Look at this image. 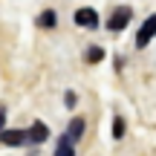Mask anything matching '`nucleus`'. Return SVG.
Listing matches in <instances>:
<instances>
[{
    "label": "nucleus",
    "instance_id": "0eeeda50",
    "mask_svg": "<svg viewBox=\"0 0 156 156\" xmlns=\"http://www.w3.org/2000/svg\"><path fill=\"white\" fill-rule=\"evenodd\" d=\"M55 23H58L55 9H46V12H41V15H38V26H55Z\"/></svg>",
    "mask_w": 156,
    "mask_h": 156
},
{
    "label": "nucleus",
    "instance_id": "39448f33",
    "mask_svg": "<svg viewBox=\"0 0 156 156\" xmlns=\"http://www.w3.org/2000/svg\"><path fill=\"white\" fill-rule=\"evenodd\" d=\"M46 136H49V130H46L44 122H35L32 130L26 133V142H32V145H41V142H46Z\"/></svg>",
    "mask_w": 156,
    "mask_h": 156
},
{
    "label": "nucleus",
    "instance_id": "6e6552de",
    "mask_svg": "<svg viewBox=\"0 0 156 156\" xmlns=\"http://www.w3.org/2000/svg\"><path fill=\"white\" fill-rule=\"evenodd\" d=\"M101 58H104V49H101V46H90L87 49V61L90 64H98Z\"/></svg>",
    "mask_w": 156,
    "mask_h": 156
},
{
    "label": "nucleus",
    "instance_id": "9b49d317",
    "mask_svg": "<svg viewBox=\"0 0 156 156\" xmlns=\"http://www.w3.org/2000/svg\"><path fill=\"white\" fill-rule=\"evenodd\" d=\"M64 101H67V107H73V104H75V95H73V93H67V95H64Z\"/></svg>",
    "mask_w": 156,
    "mask_h": 156
},
{
    "label": "nucleus",
    "instance_id": "9d476101",
    "mask_svg": "<svg viewBox=\"0 0 156 156\" xmlns=\"http://www.w3.org/2000/svg\"><path fill=\"white\" fill-rule=\"evenodd\" d=\"M113 136H116V139H122V136H124V122H122V119H113Z\"/></svg>",
    "mask_w": 156,
    "mask_h": 156
},
{
    "label": "nucleus",
    "instance_id": "423d86ee",
    "mask_svg": "<svg viewBox=\"0 0 156 156\" xmlns=\"http://www.w3.org/2000/svg\"><path fill=\"white\" fill-rule=\"evenodd\" d=\"M81 133H84V119H73L64 136H67L69 142H78V139H81Z\"/></svg>",
    "mask_w": 156,
    "mask_h": 156
},
{
    "label": "nucleus",
    "instance_id": "7ed1b4c3",
    "mask_svg": "<svg viewBox=\"0 0 156 156\" xmlns=\"http://www.w3.org/2000/svg\"><path fill=\"white\" fill-rule=\"evenodd\" d=\"M153 35H156V15H151L145 23H142L139 35H136V46H147L153 41Z\"/></svg>",
    "mask_w": 156,
    "mask_h": 156
},
{
    "label": "nucleus",
    "instance_id": "f03ea898",
    "mask_svg": "<svg viewBox=\"0 0 156 156\" xmlns=\"http://www.w3.org/2000/svg\"><path fill=\"white\" fill-rule=\"evenodd\" d=\"M73 20L78 23V26H84V29H98V12L90 9V6H84V9H78L73 15Z\"/></svg>",
    "mask_w": 156,
    "mask_h": 156
},
{
    "label": "nucleus",
    "instance_id": "1a4fd4ad",
    "mask_svg": "<svg viewBox=\"0 0 156 156\" xmlns=\"http://www.w3.org/2000/svg\"><path fill=\"white\" fill-rule=\"evenodd\" d=\"M58 153H61V156H69V153H73V142H69L67 136L58 142Z\"/></svg>",
    "mask_w": 156,
    "mask_h": 156
},
{
    "label": "nucleus",
    "instance_id": "20e7f679",
    "mask_svg": "<svg viewBox=\"0 0 156 156\" xmlns=\"http://www.w3.org/2000/svg\"><path fill=\"white\" fill-rule=\"evenodd\" d=\"M0 142L3 145H9V147H17V145H23L26 142V130H0Z\"/></svg>",
    "mask_w": 156,
    "mask_h": 156
},
{
    "label": "nucleus",
    "instance_id": "f257e3e1",
    "mask_svg": "<svg viewBox=\"0 0 156 156\" xmlns=\"http://www.w3.org/2000/svg\"><path fill=\"white\" fill-rule=\"evenodd\" d=\"M130 17H133V9H130V6H122V9H116L110 15V20H107V29H110V32H119V29H124L130 23Z\"/></svg>",
    "mask_w": 156,
    "mask_h": 156
},
{
    "label": "nucleus",
    "instance_id": "f8f14e48",
    "mask_svg": "<svg viewBox=\"0 0 156 156\" xmlns=\"http://www.w3.org/2000/svg\"><path fill=\"white\" fill-rule=\"evenodd\" d=\"M3 124H6V107H0V130H3Z\"/></svg>",
    "mask_w": 156,
    "mask_h": 156
}]
</instances>
